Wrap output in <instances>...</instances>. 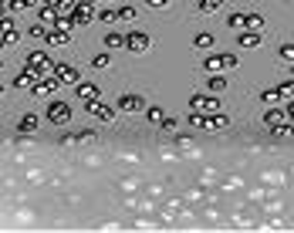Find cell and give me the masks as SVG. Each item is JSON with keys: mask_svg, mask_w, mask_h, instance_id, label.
Listing matches in <instances>:
<instances>
[{"mask_svg": "<svg viewBox=\"0 0 294 233\" xmlns=\"http://www.w3.org/2000/svg\"><path fill=\"white\" fill-rule=\"evenodd\" d=\"M291 91H294V81H284L281 88H274V95L277 98H291Z\"/></svg>", "mask_w": 294, "mask_h": 233, "instance_id": "obj_25", "label": "cell"}, {"mask_svg": "<svg viewBox=\"0 0 294 233\" xmlns=\"http://www.w3.org/2000/svg\"><path fill=\"white\" fill-rule=\"evenodd\" d=\"M41 21H54L57 24V4H41Z\"/></svg>", "mask_w": 294, "mask_h": 233, "instance_id": "obj_18", "label": "cell"}, {"mask_svg": "<svg viewBox=\"0 0 294 233\" xmlns=\"http://www.w3.org/2000/svg\"><path fill=\"white\" fill-rule=\"evenodd\" d=\"M146 119H149L152 125H159L162 119H166V115H162V108H146Z\"/></svg>", "mask_w": 294, "mask_h": 233, "instance_id": "obj_26", "label": "cell"}, {"mask_svg": "<svg viewBox=\"0 0 294 233\" xmlns=\"http://www.w3.org/2000/svg\"><path fill=\"white\" fill-rule=\"evenodd\" d=\"M47 119L54 125H65L71 119V105L68 101H51V105H47Z\"/></svg>", "mask_w": 294, "mask_h": 233, "instance_id": "obj_3", "label": "cell"}, {"mask_svg": "<svg viewBox=\"0 0 294 233\" xmlns=\"http://www.w3.org/2000/svg\"><path fill=\"white\" fill-rule=\"evenodd\" d=\"M139 14H142L139 7H119V11H115V17H122V21H136Z\"/></svg>", "mask_w": 294, "mask_h": 233, "instance_id": "obj_21", "label": "cell"}, {"mask_svg": "<svg viewBox=\"0 0 294 233\" xmlns=\"http://www.w3.org/2000/svg\"><path fill=\"white\" fill-rule=\"evenodd\" d=\"M95 21V7L91 4H75V14H71V24L75 27H85V24Z\"/></svg>", "mask_w": 294, "mask_h": 233, "instance_id": "obj_4", "label": "cell"}, {"mask_svg": "<svg viewBox=\"0 0 294 233\" xmlns=\"http://www.w3.org/2000/svg\"><path fill=\"white\" fill-rule=\"evenodd\" d=\"M281 57H284V61H294V47L284 44V47H281Z\"/></svg>", "mask_w": 294, "mask_h": 233, "instance_id": "obj_31", "label": "cell"}, {"mask_svg": "<svg viewBox=\"0 0 294 233\" xmlns=\"http://www.w3.org/2000/svg\"><path fill=\"white\" fill-rule=\"evenodd\" d=\"M54 81L57 85H75V81H78L75 65H54Z\"/></svg>", "mask_w": 294, "mask_h": 233, "instance_id": "obj_5", "label": "cell"}, {"mask_svg": "<svg viewBox=\"0 0 294 233\" xmlns=\"http://www.w3.org/2000/svg\"><path fill=\"white\" fill-rule=\"evenodd\" d=\"M78 98L81 101H98V85H91V81H78Z\"/></svg>", "mask_w": 294, "mask_h": 233, "instance_id": "obj_13", "label": "cell"}, {"mask_svg": "<svg viewBox=\"0 0 294 233\" xmlns=\"http://www.w3.org/2000/svg\"><path fill=\"white\" fill-rule=\"evenodd\" d=\"M125 47H129L132 54H142V51L149 47V37L146 34H125Z\"/></svg>", "mask_w": 294, "mask_h": 233, "instance_id": "obj_8", "label": "cell"}, {"mask_svg": "<svg viewBox=\"0 0 294 233\" xmlns=\"http://www.w3.org/2000/svg\"><path fill=\"white\" fill-rule=\"evenodd\" d=\"M240 47H260V34H250V31H240Z\"/></svg>", "mask_w": 294, "mask_h": 233, "instance_id": "obj_16", "label": "cell"}, {"mask_svg": "<svg viewBox=\"0 0 294 233\" xmlns=\"http://www.w3.org/2000/svg\"><path fill=\"white\" fill-rule=\"evenodd\" d=\"M119 108H122V111H142V108H146V101L139 98V95H122Z\"/></svg>", "mask_w": 294, "mask_h": 233, "instance_id": "obj_12", "label": "cell"}, {"mask_svg": "<svg viewBox=\"0 0 294 233\" xmlns=\"http://www.w3.org/2000/svg\"><path fill=\"white\" fill-rule=\"evenodd\" d=\"M0 41H4V44H17V41H21V34H17V27H14L11 17L0 21Z\"/></svg>", "mask_w": 294, "mask_h": 233, "instance_id": "obj_7", "label": "cell"}, {"mask_svg": "<svg viewBox=\"0 0 294 233\" xmlns=\"http://www.w3.org/2000/svg\"><path fill=\"white\" fill-rule=\"evenodd\" d=\"M4 17H7V4H0V21H4Z\"/></svg>", "mask_w": 294, "mask_h": 233, "instance_id": "obj_34", "label": "cell"}, {"mask_svg": "<svg viewBox=\"0 0 294 233\" xmlns=\"http://www.w3.org/2000/svg\"><path fill=\"white\" fill-rule=\"evenodd\" d=\"M44 41H47V44H54V47H61V44H68V41H71V34L68 31H57V27H54V31H47Z\"/></svg>", "mask_w": 294, "mask_h": 233, "instance_id": "obj_15", "label": "cell"}, {"mask_svg": "<svg viewBox=\"0 0 294 233\" xmlns=\"http://www.w3.org/2000/svg\"><path fill=\"white\" fill-rule=\"evenodd\" d=\"M190 108L196 111V115H203V111H216V108H220V101H216V95H193Z\"/></svg>", "mask_w": 294, "mask_h": 233, "instance_id": "obj_2", "label": "cell"}, {"mask_svg": "<svg viewBox=\"0 0 294 233\" xmlns=\"http://www.w3.org/2000/svg\"><path fill=\"white\" fill-rule=\"evenodd\" d=\"M81 142H98L95 132H78V135H61V145H81Z\"/></svg>", "mask_w": 294, "mask_h": 233, "instance_id": "obj_11", "label": "cell"}, {"mask_svg": "<svg viewBox=\"0 0 294 233\" xmlns=\"http://www.w3.org/2000/svg\"><path fill=\"white\" fill-rule=\"evenodd\" d=\"M196 47H213V34H196Z\"/></svg>", "mask_w": 294, "mask_h": 233, "instance_id": "obj_28", "label": "cell"}, {"mask_svg": "<svg viewBox=\"0 0 294 233\" xmlns=\"http://www.w3.org/2000/svg\"><path fill=\"white\" fill-rule=\"evenodd\" d=\"M206 91H216V95H220V91H226V81H223L220 75H213V78H210V88H206Z\"/></svg>", "mask_w": 294, "mask_h": 233, "instance_id": "obj_23", "label": "cell"}, {"mask_svg": "<svg viewBox=\"0 0 294 233\" xmlns=\"http://www.w3.org/2000/svg\"><path fill=\"white\" fill-rule=\"evenodd\" d=\"M216 68L226 71V68H237V54H216Z\"/></svg>", "mask_w": 294, "mask_h": 233, "instance_id": "obj_19", "label": "cell"}, {"mask_svg": "<svg viewBox=\"0 0 294 233\" xmlns=\"http://www.w3.org/2000/svg\"><path fill=\"white\" fill-rule=\"evenodd\" d=\"M108 65H112V57H108V54H95V57H91V68H98V71L108 68Z\"/></svg>", "mask_w": 294, "mask_h": 233, "instance_id": "obj_24", "label": "cell"}, {"mask_svg": "<svg viewBox=\"0 0 294 233\" xmlns=\"http://www.w3.org/2000/svg\"><path fill=\"white\" fill-rule=\"evenodd\" d=\"M85 108H88L91 115H98L102 122H112L115 119V108H108V105H102V101H85Z\"/></svg>", "mask_w": 294, "mask_h": 233, "instance_id": "obj_9", "label": "cell"}, {"mask_svg": "<svg viewBox=\"0 0 294 233\" xmlns=\"http://www.w3.org/2000/svg\"><path fill=\"white\" fill-rule=\"evenodd\" d=\"M203 68L210 71V75H216V71H220V68H216V57H206V61H203Z\"/></svg>", "mask_w": 294, "mask_h": 233, "instance_id": "obj_30", "label": "cell"}, {"mask_svg": "<svg viewBox=\"0 0 294 233\" xmlns=\"http://www.w3.org/2000/svg\"><path fill=\"white\" fill-rule=\"evenodd\" d=\"M0 68H4V61H0Z\"/></svg>", "mask_w": 294, "mask_h": 233, "instance_id": "obj_36", "label": "cell"}, {"mask_svg": "<svg viewBox=\"0 0 294 233\" xmlns=\"http://www.w3.org/2000/svg\"><path fill=\"white\" fill-rule=\"evenodd\" d=\"M95 17H98L102 24H112L115 21V11H95Z\"/></svg>", "mask_w": 294, "mask_h": 233, "instance_id": "obj_29", "label": "cell"}, {"mask_svg": "<svg viewBox=\"0 0 294 233\" xmlns=\"http://www.w3.org/2000/svg\"><path fill=\"white\" fill-rule=\"evenodd\" d=\"M226 24H230L233 31H244V14H230V17H226Z\"/></svg>", "mask_w": 294, "mask_h": 233, "instance_id": "obj_27", "label": "cell"}, {"mask_svg": "<svg viewBox=\"0 0 294 233\" xmlns=\"http://www.w3.org/2000/svg\"><path fill=\"white\" fill-rule=\"evenodd\" d=\"M244 27H247L250 34H260L264 31V17H260V14H244Z\"/></svg>", "mask_w": 294, "mask_h": 233, "instance_id": "obj_14", "label": "cell"}, {"mask_svg": "<svg viewBox=\"0 0 294 233\" xmlns=\"http://www.w3.org/2000/svg\"><path fill=\"white\" fill-rule=\"evenodd\" d=\"M260 98L267 101V105H274V101H277V95H274V88H271V91H264V95H260Z\"/></svg>", "mask_w": 294, "mask_h": 233, "instance_id": "obj_33", "label": "cell"}, {"mask_svg": "<svg viewBox=\"0 0 294 233\" xmlns=\"http://www.w3.org/2000/svg\"><path fill=\"white\" fill-rule=\"evenodd\" d=\"M17 129H21V132H34V129H37V115H31V111H27V115L21 119V125H17Z\"/></svg>", "mask_w": 294, "mask_h": 233, "instance_id": "obj_20", "label": "cell"}, {"mask_svg": "<svg viewBox=\"0 0 294 233\" xmlns=\"http://www.w3.org/2000/svg\"><path fill=\"white\" fill-rule=\"evenodd\" d=\"M31 37H41V41H44V37H47V31L41 27V24H37V27H31Z\"/></svg>", "mask_w": 294, "mask_h": 233, "instance_id": "obj_32", "label": "cell"}, {"mask_svg": "<svg viewBox=\"0 0 294 233\" xmlns=\"http://www.w3.org/2000/svg\"><path fill=\"white\" fill-rule=\"evenodd\" d=\"M0 44H4V41H0Z\"/></svg>", "mask_w": 294, "mask_h": 233, "instance_id": "obj_37", "label": "cell"}, {"mask_svg": "<svg viewBox=\"0 0 294 233\" xmlns=\"http://www.w3.org/2000/svg\"><path fill=\"white\" fill-rule=\"evenodd\" d=\"M102 41H105V47H108V51H112V47H125V34H112V31H108Z\"/></svg>", "mask_w": 294, "mask_h": 233, "instance_id": "obj_17", "label": "cell"}, {"mask_svg": "<svg viewBox=\"0 0 294 233\" xmlns=\"http://www.w3.org/2000/svg\"><path fill=\"white\" fill-rule=\"evenodd\" d=\"M0 95H4V85H0Z\"/></svg>", "mask_w": 294, "mask_h": 233, "instance_id": "obj_35", "label": "cell"}, {"mask_svg": "<svg viewBox=\"0 0 294 233\" xmlns=\"http://www.w3.org/2000/svg\"><path fill=\"white\" fill-rule=\"evenodd\" d=\"M216 11H220V0H200V14L210 17V14H216Z\"/></svg>", "mask_w": 294, "mask_h": 233, "instance_id": "obj_22", "label": "cell"}, {"mask_svg": "<svg viewBox=\"0 0 294 233\" xmlns=\"http://www.w3.org/2000/svg\"><path fill=\"white\" fill-rule=\"evenodd\" d=\"M41 78H44L41 71H34V68H24L21 75L14 78V85H17V88H34V85L41 81Z\"/></svg>", "mask_w": 294, "mask_h": 233, "instance_id": "obj_6", "label": "cell"}, {"mask_svg": "<svg viewBox=\"0 0 294 233\" xmlns=\"http://www.w3.org/2000/svg\"><path fill=\"white\" fill-rule=\"evenodd\" d=\"M190 122H193V125H200V129H226V125H230V119L216 111V115H193Z\"/></svg>", "mask_w": 294, "mask_h": 233, "instance_id": "obj_1", "label": "cell"}, {"mask_svg": "<svg viewBox=\"0 0 294 233\" xmlns=\"http://www.w3.org/2000/svg\"><path fill=\"white\" fill-rule=\"evenodd\" d=\"M51 91H57V81H54V78H41L34 88H31V95H37V98H47Z\"/></svg>", "mask_w": 294, "mask_h": 233, "instance_id": "obj_10", "label": "cell"}]
</instances>
